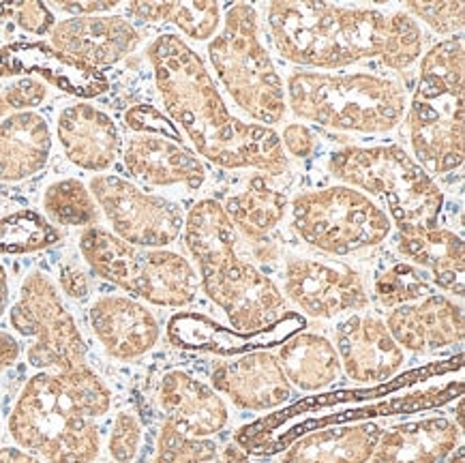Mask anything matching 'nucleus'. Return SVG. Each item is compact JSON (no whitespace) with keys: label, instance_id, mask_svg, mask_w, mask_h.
Segmentation results:
<instances>
[{"label":"nucleus","instance_id":"nucleus-1","mask_svg":"<svg viewBox=\"0 0 465 463\" xmlns=\"http://www.w3.org/2000/svg\"><path fill=\"white\" fill-rule=\"evenodd\" d=\"M148 58L165 110L202 157L228 170L253 168L271 176L288 170L275 129L232 116L202 58L178 34L154 39Z\"/></svg>","mask_w":465,"mask_h":463},{"label":"nucleus","instance_id":"nucleus-2","mask_svg":"<svg viewBox=\"0 0 465 463\" xmlns=\"http://www.w3.org/2000/svg\"><path fill=\"white\" fill-rule=\"evenodd\" d=\"M184 245L198 262L208 299L222 307L232 329L258 332L283 318L285 300L272 279L236 253V230L214 200H200L184 217Z\"/></svg>","mask_w":465,"mask_h":463},{"label":"nucleus","instance_id":"nucleus-3","mask_svg":"<svg viewBox=\"0 0 465 463\" xmlns=\"http://www.w3.org/2000/svg\"><path fill=\"white\" fill-rule=\"evenodd\" d=\"M268 24L283 58L305 67L335 69L381 54L389 15L326 3H272Z\"/></svg>","mask_w":465,"mask_h":463},{"label":"nucleus","instance_id":"nucleus-4","mask_svg":"<svg viewBox=\"0 0 465 463\" xmlns=\"http://www.w3.org/2000/svg\"><path fill=\"white\" fill-rule=\"evenodd\" d=\"M328 170L348 187L378 200L403 236L438 228L444 195L401 146L341 148L331 154Z\"/></svg>","mask_w":465,"mask_h":463},{"label":"nucleus","instance_id":"nucleus-5","mask_svg":"<svg viewBox=\"0 0 465 463\" xmlns=\"http://www.w3.org/2000/svg\"><path fill=\"white\" fill-rule=\"evenodd\" d=\"M410 144L422 170L446 174L463 163V39L440 41L422 56L408 110Z\"/></svg>","mask_w":465,"mask_h":463},{"label":"nucleus","instance_id":"nucleus-6","mask_svg":"<svg viewBox=\"0 0 465 463\" xmlns=\"http://www.w3.org/2000/svg\"><path fill=\"white\" fill-rule=\"evenodd\" d=\"M290 108L302 121L339 132L384 133L395 129L408 108L401 84L375 74H307L288 82Z\"/></svg>","mask_w":465,"mask_h":463},{"label":"nucleus","instance_id":"nucleus-7","mask_svg":"<svg viewBox=\"0 0 465 463\" xmlns=\"http://www.w3.org/2000/svg\"><path fill=\"white\" fill-rule=\"evenodd\" d=\"M11 438L47 463H93L101 440L93 419L71 399L54 371H39L24 384L9 417Z\"/></svg>","mask_w":465,"mask_h":463},{"label":"nucleus","instance_id":"nucleus-8","mask_svg":"<svg viewBox=\"0 0 465 463\" xmlns=\"http://www.w3.org/2000/svg\"><path fill=\"white\" fill-rule=\"evenodd\" d=\"M208 58L236 105L258 123L277 124L285 114L283 80L260 41L258 11L232 5L223 28L208 45Z\"/></svg>","mask_w":465,"mask_h":463},{"label":"nucleus","instance_id":"nucleus-9","mask_svg":"<svg viewBox=\"0 0 465 463\" xmlns=\"http://www.w3.org/2000/svg\"><path fill=\"white\" fill-rule=\"evenodd\" d=\"M80 251L94 275L159 307H184L195 299L198 272L181 253L129 245L104 228H86Z\"/></svg>","mask_w":465,"mask_h":463},{"label":"nucleus","instance_id":"nucleus-10","mask_svg":"<svg viewBox=\"0 0 465 463\" xmlns=\"http://www.w3.org/2000/svg\"><path fill=\"white\" fill-rule=\"evenodd\" d=\"M292 228L318 251L348 255L389 239L392 222L365 193L335 185L298 193L292 202Z\"/></svg>","mask_w":465,"mask_h":463},{"label":"nucleus","instance_id":"nucleus-11","mask_svg":"<svg viewBox=\"0 0 465 463\" xmlns=\"http://www.w3.org/2000/svg\"><path fill=\"white\" fill-rule=\"evenodd\" d=\"M9 320L22 337L33 340L26 356L35 369L63 373L88 365L82 332L44 272L35 271L24 279Z\"/></svg>","mask_w":465,"mask_h":463},{"label":"nucleus","instance_id":"nucleus-12","mask_svg":"<svg viewBox=\"0 0 465 463\" xmlns=\"http://www.w3.org/2000/svg\"><path fill=\"white\" fill-rule=\"evenodd\" d=\"M91 195L110 222L114 236L129 245L168 247L184 228L183 209L176 202L142 192L121 176H93Z\"/></svg>","mask_w":465,"mask_h":463},{"label":"nucleus","instance_id":"nucleus-13","mask_svg":"<svg viewBox=\"0 0 465 463\" xmlns=\"http://www.w3.org/2000/svg\"><path fill=\"white\" fill-rule=\"evenodd\" d=\"M283 288L307 316L331 320L369 307L362 277L348 264H331L292 255L285 262Z\"/></svg>","mask_w":465,"mask_h":463},{"label":"nucleus","instance_id":"nucleus-14","mask_svg":"<svg viewBox=\"0 0 465 463\" xmlns=\"http://www.w3.org/2000/svg\"><path fill=\"white\" fill-rule=\"evenodd\" d=\"M335 350L350 379L380 384L395 376L405 363V352L378 318L351 313L337 326Z\"/></svg>","mask_w":465,"mask_h":463},{"label":"nucleus","instance_id":"nucleus-15","mask_svg":"<svg viewBox=\"0 0 465 463\" xmlns=\"http://www.w3.org/2000/svg\"><path fill=\"white\" fill-rule=\"evenodd\" d=\"M37 75L58 91L82 99L99 97L110 82L99 69L75 61L41 41H17L0 47V77Z\"/></svg>","mask_w":465,"mask_h":463},{"label":"nucleus","instance_id":"nucleus-16","mask_svg":"<svg viewBox=\"0 0 465 463\" xmlns=\"http://www.w3.org/2000/svg\"><path fill=\"white\" fill-rule=\"evenodd\" d=\"M52 47L91 67H110L140 45L138 28L123 15L69 17L52 28Z\"/></svg>","mask_w":465,"mask_h":463},{"label":"nucleus","instance_id":"nucleus-17","mask_svg":"<svg viewBox=\"0 0 465 463\" xmlns=\"http://www.w3.org/2000/svg\"><path fill=\"white\" fill-rule=\"evenodd\" d=\"M213 386L228 395L238 408L255 412L283 406L292 397V384L282 363L266 350H255L214 365Z\"/></svg>","mask_w":465,"mask_h":463},{"label":"nucleus","instance_id":"nucleus-18","mask_svg":"<svg viewBox=\"0 0 465 463\" xmlns=\"http://www.w3.org/2000/svg\"><path fill=\"white\" fill-rule=\"evenodd\" d=\"M94 337L112 359L134 360L157 346L159 322L142 302L127 296H101L91 307Z\"/></svg>","mask_w":465,"mask_h":463},{"label":"nucleus","instance_id":"nucleus-19","mask_svg":"<svg viewBox=\"0 0 465 463\" xmlns=\"http://www.w3.org/2000/svg\"><path fill=\"white\" fill-rule=\"evenodd\" d=\"M305 324L296 313L279 318L275 324L258 332H238L234 329H222L213 320L195 313H178L170 320L168 337L178 348L211 350L217 354H247L255 350H266L290 340Z\"/></svg>","mask_w":465,"mask_h":463},{"label":"nucleus","instance_id":"nucleus-20","mask_svg":"<svg viewBox=\"0 0 465 463\" xmlns=\"http://www.w3.org/2000/svg\"><path fill=\"white\" fill-rule=\"evenodd\" d=\"M386 329L403 350L433 352L463 341V311L446 296L429 294L412 305L392 309Z\"/></svg>","mask_w":465,"mask_h":463},{"label":"nucleus","instance_id":"nucleus-21","mask_svg":"<svg viewBox=\"0 0 465 463\" xmlns=\"http://www.w3.org/2000/svg\"><path fill=\"white\" fill-rule=\"evenodd\" d=\"M157 399L165 420L191 438L214 436L228 425V406L217 390L187 371L165 373L159 382Z\"/></svg>","mask_w":465,"mask_h":463},{"label":"nucleus","instance_id":"nucleus-22","mask_svg":"<svg viewBox=\"0 0 465 463\" xmlns=\"http://www.w3.org/2000/svg\"><path fill=\"white\" fill-rule=\"evenodd\" d=\"M56 133L69 162L82 170L104 172L114 165L121 153L116 123L97 105H67L58 114Z\"/></svg>","mask_w":465,"mask_h":463},{"label":"nucleus","instance_id":"nucleus-23","mask_svg":"<svg viewBox=\"0 0 465 463\" xmlns=\"http://www.w3.org/2000/svg\"><path fill=\"white\" fill-rule=\"evenodd\" d=\"M123 162L129 174L146 185L200 189L206 181L204 163L189 148L157 135H134L124 144Z\"/></svg>","mask_w":465,"mask_h":463},{"label":"nucleus","instance_id":"nucleus-24","mask_svg":"<svg viewBox=\"0 0 465 463\" xmlns=\"http://www.w3.org/2000/svg\"><path fill=\"white\" fill-rule=\"evenodd\" d=\"M461 440V429L444 417L401 423L380 433L371 463H442Z\"/></svg>","mask_w":465,"mask_h":463},{"label":"nucleus","instance_id":"nucleus-25","mask_svg":"<svg viewBox=\"0 0 465 463\" xmlns=\"http://www.w3.org/2000/svg\"><path fill=\"white\" fill-rule=\"evenodd\" d=\"M50 124L37 112H15L0 123V181L20 182L45 168Z\"/></svg>","mask_w":465,"mask_h":463},{"label":"nucleus","instance_id":"nucleus-26","mask_svg":"<svg viewBox=\"0 0 465 463\" xmlns=\"http://www.w3.org/2000/svg\"><path fill=\"white\" fill-rule=\"evenodd\" d=\"M380 433L373 423L328 427L298 440L282 463H369Z\"/></svg>","mask_w":465,"mask_h":463},{"label":"nucleus","instance_id":"nucleus-27","mask_svg":"<svg viewBox=\"0 0 465 463\" xmlns=\"http://www.w3.org/2000/svg\"><path fill=\"white\" fill-rule=\"evenodd\" d=\"M279 363L288 382L301 390L326 389L341 373L335 346L318 332H301L285 340L279 350Z\"/></svg>","mask_w":465,"mask_h":463},{"label":"nucleus","instance_id":"nucleus-28","mask_svg":"<svg viewBox=\"0 0 465 463\" xmlns=\"http://www.w3.org/2000/svg\"><path fill=\"white\" fill-rule=\"evenodd\" d=\"M397 247L405 258L425 266L440 288L463 296L465 255L461 236H457L450 230L433 228L414 236L399 234Z\"/></svg>","mask_w":465,"mask_h":463},{"label":"nucleus","instance_id":"nucleus-29","mask_svg":"<svg viewBox=\"0 0 465 463\" xmlns=\"http://www.w3.org/2000/svg\"><path fill=\"white\" fill-rule=\"evenodd\" d=\"M225 215L247 239L264 241L288 212V198L277 192L262 176H255L247 189L230 195L223 206Z\"/></svg>","mask_w":465,"mask_h":463},{"label":"nucleus","instance_id":"nucleus-30","mask_svg":"<svg viewBox=\"0 0 465 463\" xmlns=\"http://www.w3.org/2000/svg\"><path fill=\"white\" fill-rule=\"evenodd\" d=\"M124 11L142 22L174 24L187 37L198 41L214 37L222 22L217 3H131Z\"/></svg>","mask_w":465,"mask_h":463},{"label":"nucleus","instance_id":"nucleus-31","mask_svg":"<svg viewBox=\"0 0 465 463\" xmlns=\"http://www.w3.org/2000/svg\"><path fill=\"white\" fill-rule=\"evenodd\" d=\"M61 241V232L37 211H17L0 217V255L44 251Z\"/></svg>","mask_w":465,"mask_h":463},{"label":"nucleus","instance_id":"nucleus-32","mask_svg":"<svg viewBox=\"0 0 465 463\" xmlns=\"http://www.w3.org/2000/svg\"><path fill=\"white\" fill-rule=\"evenodd\" d=\"M44 211L50 223L88 225L97 222V206L88 189L75 178L56 181L45 189Z\"/></svg>","mask_w":465,"mask_h":463},{"label":"nucleus","instance_id":"nucleus-33","mask_svg":"<svg viewBox=\"0 0 465 463\" xmlns=\"http://www.w3.org/2000/svg\"><path fill=\"white\" fill-rule=\"evenodd\" d=\"M429 294H431V283L414 264L397 262L375 279V296L386 309L412 305Z\"/></svg>","mask_w":465,"mask_h":463},{"label":"nucleus","instance_id":"nucleus-34","mask_svg":"<svg viewBox=\"0 0 465 463\" xmlns=\"http://www.w3.org/2000/svg\"><path fill=\"white\" fill-rule=\"evenodd\" d=\"M422 33L419 22L405 11H395L389 15V33H386L381 61L392 71H403L420 58Z\"/></svg>","mask_w":465,"mask_h":463},{"label":"nucleus","instance_id":"nucleus-35","mask_svg":"<svg viewBox=\"0 0 465 463\" xmlns=\"http://www.w3.org/2000/svg\"><path fill=\"white\" fill-rule=\"evenodd\" d=\"M61 382L71 399L82 408V412L91 419H99L107 414L112 406V393L104 379L94 373L88 365L77 367V369L58 373Z\"/></svg>","mask_w":465,"mask_h":463},{"label":"nucleus","instance_id":"nucleus-36","mask_svg":"<svg viewBox=\"0 0 465 463\" xmlns=\"http://www.w3.org/2000/svg\"><path fill=\"white\" fill-rule=\"evenodd\" d=\"M217 459V447L206 438H191L165 420L161 427L154 463H208Z\"/></svg>","mask_w":465,"mask_h":463},{"label":"nucleus","instance_id":"nucleus-37","mask_svg":"<svg viewBox=\"0 0 465 463\" xmlns=\"http://www.w3.org/2000/svg\"><path fill=\"white\" fill-rule=\"evenodd\" d=\"M403 11L429 24L440 34H455L465 22L463 3H408Z\"/></svg>","mask_w":465,"mask_h":463},{"label":"nucleus","instance_id":"nucleus-38","mask_svg":"<svg viewBox=\"0 0 465 463\" xmlns=\"http://www.w3.org/2000/svg\"><path fill=\"white\" fill-rule=\"evenodd\" d=\"M142 444V423L135 414L118 412L110 433V457L116 463H131L138 457Z\"/></svg>","mask_w":465,"mask_h":463},{"label":"nucleus","instance_id":"nucleus-39","mask_svg":"<svg viewBox=\"0 0 465 463\" xmlns=\"http://www.w3.org/2000/svg\"><path fill=\"white\" fill-rule=\"evenodd\" d=\"M124 124L138 135H157V138L183 144L181 129L153 105H134V108H129L124 112Z\"/></svg>","mask_w":465,"mask_h":463},{"label":"nucleus","instance_id":"nucleus-40","mask_svg":"<svg viewBox=\"0 0 465 463\" xmlns=\"http://www.w3.org/2000/svg\"><path fill=\"white\" fill-rule=\"evenodd\" d=\"M11 20H14L22 31L33 34H47L56 26L52 7L44 3H14L11 5Z\"/></svg>","mask_w":465,"mask_h":463},{"label":"nucleus","instance_id":"nucleus-41","mask_svg":"<svg viewBox=\"0 0 465 463\" xmlns=\"http://www.w3.org/2000/svg\"><path fill=\"white\" fill-rule=\"evenodd\" d=\"M45 94L47 88L44 86V82H39L37 77H22V80L7 86V91L3 93V101L11 110L31 112V108L44 103Z\"/></svg>","mask_w":465,"mask_h":463},{"label":"nucleus","instance_id":"nucleus-42","mask_svg":"<svg viewBox=\"0 0 465 463\" xmlns=\"http://www.w3.org/2000/svg\"><path fill=\"white\" fill-rule=\"evenodd\" d=\"M58 281H61L63 292L75 300L84 299L91 292V281H88L86 271L77 264H63L61 271H58Z\"/></svg>","mask_w":465,"mask_h":463},{"label":"nucleus","instance_id":"nucleus-43","mask_svg":"<svg viewBox=\"0 0 465 463\" xmlns=\"http://www.w3.org/2000/svg\"><path fill=\"white\" fill-rule=\"evenodd\" d=\"M282 144H285V148H288L290 154H294V157H309V154H313L315 151L313 133L301 123H290L288 127L283 129Z\"/></svg>","mask_w":465,"mask_h":463},{"label":"nucleus","instance_id":"nucleus-44","mask_svg":"<svg viewBox=\"0 0 465 463\" xmlns=\"http://www.w3.org/2000/svg\"><path fill=\"white\" fill-rule=\"evenodd\" d=\"M121 7V3H56L54 9L71 14V17H84V15H107L110 11Z\"/></svg>","mask_w":465,"mask_h":463},{"label":"nucleus","instance_id":"nucleus-45","mask_svg":"<svg viewBox=\"0 0 465 463\" xmlns=\"http://www.w3.org/2000/svg\"><path fill=\"white\" fill-rule=\"evenodd\" d=\"M20 359V343L14 335L0 330V369H7Z\"/></svg>","mask_w":465,"mask_h":463},{"label":"nucleus","instance_id":"nucleus-46","mask_svg":"<svg viewBox=\"0 0 465 463\" xmlns=\"http://www.w3.org/2000/svg\"><path fill=\"white\" fill-rule=\"evenodd\" d=\"M0 463H41L37 457L26 453V450L5 447L0 448Z\"/></svg>","mask_w":465,"mask_h":463},{"label":"nucleus","instance_id":"nucleus-47","mask_svg":"<svg viewBox=\"0 0 465 463\" xmlns=\"http://www.w3.org/2000/svg\"><path fill=\"white\" fill-rule=\"evenodd\" d=\"M219 463H252V461H249V457L242 448H238L236 444H230V447L223 448L222 457H219Z\"/></svg>","mask_w":465,"mask_h":463},{"label":"nucleus","instance_id":"nucleus-48","mask_svg":"<svg viewBox=\"0 0 465 463\" xmlns=\"http://www.w3.org/2000/svg\"><path fill=\"white\" fill-rule=\"evenodd\" d=\"M9 305V281H7V272H5L3 266H0V318L3 313L7 311Z\"/></svg>","mask_w":465,"mask_h":463},{"label":"nucleus","instance_id":"nucleus-49","mask_svg":"<svg viewBox=\"0 0 465 463\" xmlns=\"http://www.w3.org/2000/svg\"><path fill=\"white\" fill-rule=\"evenodd\" d=\"M457 427L459 429L463 427V399H459V403H457Z\"/></svg>","mask_w":465,"mask_h":463},{"label":"nucleus","instance_id":"nucleus-50","mask_svg":"<svg viewBox=\"0 0 465 463\" xmlns=\"http://www.w3.org/2000/svg\"><path fill=\"white\" fill-rule=\"evenodd\" d=\"M450 463H463V450H461V448H459V450H457V461H455V459H452Z\"/></svg>","mask_w":465,"mask_h":463}]
</instances>
